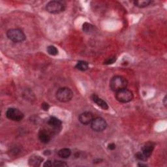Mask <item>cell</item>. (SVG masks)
<instances>
[{"label": "cell", "instance_id": "30bf717a", "mask_svg": "<svg viewBox=\"0 0 167 167\" xmlns=\"http://www.w3.org/2000/svg\"><path fill=\"white\" fill-rule=\"evenodd\" d=\"M47 123L50 127H51L55 130L61 129L62 121L56 117H51L47 121Z\"/></svg>", "mask_w": 167, "mask_h": 167}, {"label": "cell", "instance_id": "603a6c76", "mask_svg": "<svg viewBox=\"0 0 167 167\" xmlns=\"http://www.w3.org/2000/svg\"><path fill=\"white\" fill-rule=\"evenodd\" d=\"M43 166H45V167H51V166H53V163H52L51 161L48 160V161H46V162L44 163Z\"/></svg>", "mask_w": 167, "mask_h": 167}, {"label": "cell", "instance_id": "277c9868", "mask_svg": "<svg viewBox=\"0 0 167 167\" xmlns=\"http://www.w3.org/2000/svg\"><path fill=\"white\" fill-rule=\"evenodd\" d=\"M8 39L14 43H22L26 40V35L20 29H11L7 32Z\"/></svg>", "mask_w": 167, "mask_h": 167}, {"label": "cell", "instance_id": "d6986e66", "mask_svg": "<svg viewBox=\"0 0 167 167\" xmlns=\"http://www.w3.org/2000/svg\"><path fill=\"white\" fill-rule=\"evenodd\" d=\"M117 60V57L116 56H110L109 57H108L107 59L104 62L105 65H111L113 64L114 63L116 62Z\"/></svg>", "mask_w": 167, "mask_h": 167}, {"label": "cell", "instance_id": "52a82bcc", "mask_svg": "<svg viewBox=\"0 0 167 167\" xmlns=\"http://www.w3.org/2000/svg\"><path fill=\"white\" fill-rule=\"evenodd\" d=\"M6 117L11 120L15 121H21L24 117V114L17 108H10L6 111Z\"/></svg>", "mask_w": 167, "mask_h": 167}, {"label": "cell", "instance_id": "44dd1931", "mask_svg": "<svg viewBox=\"0 0 167 167\" xmlns=\"http://www.w3.org/2000/svg\"><path fill=\"white\" fill-rule=\"evenodd\" d=\"M53 166H67L68 164L64 161L56 160L53 162Z\"/></svg>", "mask_w": 167, "mask_h": 167}, {"label": "cell", "instance_id": "5b68a950", "mask_svg": "<svg viewBox=\"0 0 167 167\" xmlns=\"http://www.w3.org/2000/svg\"><path fill=\"white\" fill-rule=\"evenodd\" d=\"M46 10L51 14H59L65 10V5L60 1H51L46 4Z\"/></svg>", "mask_w": 167, "mask_h": 167}, {"label": "cell", "instance_id": "7402d4cb", "mask_svg": "<svg viewBox=\"0 0 167 167\" xmlns=\"http://www.w3.org/2000/svg\"><path fill=\"white\" fill-rule=\"evenodd\" d=\"M41 107L45 111H48V109H49V108H50V106H49V105L48 103H43V104H42Z\"/></svg>", "mask_w": 167, "mask_h": 167}, {"label": "cell", "instance_id": "d4e9b609", "mask_svg": "<svg viewBox=\"0 0 167 167\" xmlns=\"http://www.w3.org/2000/svg\"><path fill=\"white\" fill-rule=\"evenodd\" d=\"M163 104H164V105L165 106H166V96H165V97H164V99H163Z\"/></svg>", "mask_w": 167, "mask_h": 167}, {"label": "cell", "instance_id": "8992f818", "mask_svg": "<svg viewBox=\"0 0 167 167\" xmlns=\"http://www.w3.org/2000/svg\"><path fill=\"white\" fill-rule=\"evenodd\" d=\"M107 127V123L101 117H97L91 123V128L96 132H102Z\"/></svg>", "mask_w": 167, "mask_h": 167}, {"label": "cell", "instance_id": "7a4b0ae2", "mask_svg": "<svg viewBox=\"0 0 167 167\" xmlns=\"http://www.w3.org/2000/svg\"><path fill=\"white\" fill-rule=\"evenodd\" d=\"M56 97L60 102L67 103L73 99V92L69 88H60L56 91Z\"/></svg>", "mask_w": 167, "mask_h": 167}, {"label": "cell", "instance_id": "ba28073f", "mask_svg": "<svg viewBox=\"0 0 167 167\" xmlns=\"http://www.w3.org/2000/svg\"><path fill=\"white\" fill-rule=\"evenodd\" d=\"M94 119V114L90 112H84L80 114L78 117L79 121L83 125H89L91 124V121Z\"/></svg>", "mask_w": 167, "mask_h": 167}, {"label": "cell", "instance_id": "9a60e30c", "mask_svg": "<svg viewBox=\"0 0 167 167\" xmlns=\"http://www.w3.org/2000/svg\"><path fill=\"white\" fill-rule=\"evenodd\" d=\"M75 68L81 71H86V70L88 69L89 65L86 62L79 61L78 62L77 65H75Z\"/></svg>", "mask_w": 167, "mask_h": 167}, {"label": "cell", "instance_id": "ac0fdd59", "mask_svg": "<svg viewBox=\"0 0 167 167\" xmlns=\"http://www.w3.org/2000/svg\"><path fill=\"white\" fill-rule=\"evenodd\" d=\"M93 28H94V26H92V25L88 23V22H86V23H84V24H83L82 29H83V31H84V32L89 33V32L92 31Z\"/></svg>", "mask_w": 167, "mask_h": 167}, {"label": "cell", "instance_id": "cb8c5ba5", "mask_svg": "<svg viewBox=\"0 0 167 167\" xmlns=\"http://www.w3.org/2000/svg\"><path fill=\"white\" fill-rule=\"evenodd\" d=\"M116 144L114 143H111V144H109L108 145V149H110V150H114L116 149Z\"/></svg>", "mask_w": 167, "mask_h": 167}, {"label": "cell", "instance_id": "e0dca14e", "mask_svg": "<svg viewBox=\"0 0 167 167\" xmlns=\"http://www.w3.org/2000/svg\"><path fill=\"white\" fill-rule=\"evenodd\" d=\"M47 52L51 56H56L58 54V50L54 46H48L46 48Z\"/></svg>", "mask_w": 167, "mask_h": 167}, {"label": "cell", "instance_id": "6da1fadb", "mask_svg": "<svg viewBox=\"0 0 167 167\" xmlns=\"http://www.w3.org/2000/svg\"><path fill=\"white\" fill-rule=\"evenodd\" d=\"M128 85V81L123 77L116 75L113 77L110 81V88L113 91L116 92L119 90L126 88Z\"/></svg>", "mask_w": 167, "mask_h": 167}, {"label": "cell", "instance_id": "4fadbf2b", "mask_svg": "<svg viewBox=\"0 0 167 167\" xmlns=\"http://www.w3.org/2000/svg\"><path fill=\"white\" fill-rule=\"evenodd\" d=\"M43 161V158L39 155H32L29 159V165L31 166H39Z\"/></svg>", "mask_w": 167, "mask_h": 167}, {"label": "cell", "instance_id": "7c38bea8", "mask_svg": "<svg viewBox=\"0 0 167 167\" xmlns=\"http://www.w3.org/2000/svg\"><path fill=\"white\" fill-rule=\"evenodd\" d=\"M39 139L40 140L41 143H43L44 144H47L51 141V137L46 131L41 129L39 131Z\"/></svg>", "mask_w": 167, "mask_h": 167}, {"label": "cell", "instance_id": "9c48e42d", "mask_svg": "<svg viewBox=\"0 0 167 167\" xmlns=\"http://www.w3.org/2000/svg\"><path fill=\"white\" fill-rule=\"evenodd\" d=\"M154 148L155 144L153 143H151V142H148V143H146L143 146V148H142V152L148 159L152 154Z\"/></svg>", "mask_w": 167, "mask_h": 167}, {"label": "cell", "instance_id": "2e32d148", "mask_svg": "<svg viewBox=\"0 0 167 167\" xmlns=\"http://www.w3.org/2000/svg\"><path fill=\"white\" fill-rule=\"evenodd\" d=\"M152 2L150 0H137L133 2L134 5L138 8H144L148 7Z\"/></svg>", "mask_w": 167, "mask_h": 167}, {"label": "cell", "instance_id": "5bb4252c", "mask_svg": "<svg viewBox=\"0 0 167 167\" xmlns=\"http://www.w3.org/2000/svg\"><path fill=\"white\" fill-rule=\"evenodd\" d=\"M60 157L63 159H67L71 155V150L69 148H63L60 149L57 153Z\"/></svg>", "mask_w": 167, "mask_h": 167}, {"label": "cell", "instance_id": "3957f363", "mask_svg": "<svg viewBox=\"0 0 167 167\" xmlns=\"http://www.w3.org/2000/svg\"><path fill=\"white\" fill-rule=\"evenodd\" d=\"M116 99L121 103H127L131 102L134 97L132 91L127 88L119 90L116 92Z\"/></svg>", "mask_w": 167, "mask_h": 167}, {"label": "cell", "instance_id": "8fae6325", "mask_svg": "<svg viewBox=\"0 0 167 167\" xmlns=\"http://www.w3.org/2000/svg\"><path fill=\"white\" fill-rule=\"evenodd\" d=\"M91 99L92 101L97 105L99 107H101L103 110H108V104L104 101L103 99L100 98L95 94H93L91 97Z\"/></svg>", "mask_w": 167, "mask_h": 167}, {"label": "cell", "instance_id": "484cf974", "mask_svg": "<svg viewBox=\"0 0 167 167\" xmlns=\"http://www.w3.org/2000/svg\"><path fill=\"white\" fill-rule=\"evenodd\" d=\"M51 154V152H50V151H48H48H45V152H44V154H45V155H50Z\"/></svg>", "mask_w": 167, "mask_h": 167}, {"label": "cell", "instance_id": "ffe728a7", "mask_svg": "<svg viewBox=\"0 0 167 167\" xmlns=\"http://www.w3.org/2000/svg\"><path fill=\"white\" fill-rule=\"evenodd\" d=\"M135 157L137 159L143 161H146L148 159V158L144 155L143 152H137L135 154Z\"/></svg>", "mask_w": 167, "mask_h": 167}]
</instances>
